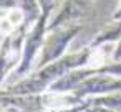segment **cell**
I'll return each mask as SVG.
<instances>
[{
  "label": "cell",
  "mask_w": 121,
  "mask_h": 112,
  "mask_svg": "<svg viewBox=\"0 0 121 112\" xmlns=\"http://www.w3.org/2000/svg\"><path fill=\"white\" fill-rule=\"evenodd\" d=\"M42 12H48V13H55V7L58 5V0H38Z\"/></svg>",
  "instance_id": "11"
},
{
  "label": "cell",
  "mask_w": 121,
  "mask_h": 112,
  "mask_svg": "<svg viewBox=\"0 0 121 112\" xmlns=\"http://www.w3.org/2000/svg\"><path fill=\"white\" fill-rule=\"evenodd\" d=\"M111 61H121V40L113 46V53H111Z\"/></svg>",
  "instance_id": "13"
},
{
  "label": "cell",
  "mask_w": 121,
  "mask_h": 112,
  "mask_svg": "<svg viewBox=\"0 0 121 112\" xmlns=\"http://www.w3.org/2000/svg\"><path fill=\"white\" fill-rule=\"evenodd\" d=\"M81 30H83V23H73V25L60 27L55 30H48V33L45 36V43L40 51V56L35 64V69H40V68L60 59L61 56H65L71 41L81 33Z\"/></svg>",
  "instance_id": "3"
},
{
  "label": "cell",
  "mask_w": 121,
  "mask_h": 112,
  "mask_svg": "<svg viewBox=\"0 0 121 112\" xmlns=\"http://www.w3.org/2000/svg\"><path fill=\"white\" fill-rule=\"evenodd\" d=\"M60 2H61V0H58V4H60Z\"/></svg>",
  "instance_id": "16"
},
{
  "label": "cell",
  "mask_w": 121,
  "mask_h": 112,
  "mask_svg": "<svg viewBox=\"0 0 121 112\" xmlns=\"http://www.w3.org/2000/svg\"><path fill=\"white\" fill-rule=\"evenodd\" d=\"M86 112H121V110H114V109H106V107H88Z\"/></svg>",
  "instance_id": "14"
},
{
  "label": "cell",
  "mask_w": 121,
  "mask_h": 112,
  "mask_svg": "<svg viewBox=\"0 0 121 112\" xmlns=\"http://www.w3.org/2000/svg\"><path fill=\"white\" fill-rule=\"evenodd\" d=\"M23 13H25V23L23 27L27 28H32V25L40 18L42 15V8H40V4L38 0H20V5H18Z\"/></svg>",
  "instance_id": "10"
},
{
  "label": "cell",
  "mask_w": 121,
  "mask_h": 112,
  "mask_svg": "<svg viewBox=\"0 0 121 112\" xmlns=\"http://www.w3.org/2000/svg\"><path fill=\"white\" fill-rule=\"evenodd\" d=\"M93 8V0H61L58 10L52 15L48 22V30H55L60 27L81 23L85 17Z\"/></svg>",
  "instance_id": "5"
},
{
  "label": "cell",
  "mask_w": 121,
  "mask_h": 112,
  "mask_svg": "<svg viewBox=\"0 0 121 112\" xmlns=\"http://www.w3.org/2000/svg\"><path fill=\"white\" fill-rule=\"evenodd\" d=\"M52 18V13L48 12H42L40 18L32 25V28L28 30L27 36H25V45H23V53H22V59L18 63V66L12 71V74L9 76L10 84L27 77L32 74L37 59L40 56L42 46L45 43V36L48 33V22ZM9 84V86H10Z\"/></svg>",
  "instance_id": "2"
},
{
  "label": "cell",
  "mask_w": 121,
  "mask_h": 112,
  "mask_svg": "<svg viewBox=\"0 0 121 112\" xmlns=\"http://www.w3.org/2000/svg\"><path fill=\"white\" fill-rule=\"evenodd\" d=\"M91 56H93V48L90 45H86L85 48H81L78 51L66 53L60 59H56V61H53L40 69H35V73L7 86V89H4L2 92L12 94V96L47 92L52 87V84L55 81H58L61 76H65L66 73L78 69V68H88L91 63Z\"/></svg>",
  "instance_id": "1"
},
{
  "label": "cell",
  "mask_w": 121,
  "mask_h": 112,
  "mask_svg": "<svg viewBox=\"0 0 121 112\" xmlns=\"http://www.w3.org/2000/svg\"><path fill=\"white\" fill-rule=\"evenodd\" d=\"M28 30L30 28H27V27H20L13 35L5 36L0 41V86L18 66Z\"/></svg>",
  "instance_id": "4"
},
{
  "label": "cell",
  "mask_w": 121,
  "mask_h": 112,
  "mask_svg": "<svg viewBox=\"0 0 121 112\" xmlns=\"http://www.w3.org/2000/svg\"><path fill=\"white\" fill-rule=\"evenodd\" d=\"M118 91H121V77L96 73V74L86 77L71 94H75L80 100H85L90 97L104 96V94H111V92H118Z\"/></svg>",
  "instance_id": "6"
},
{
  "label": "cell",
  "mask_w": 121,
  "mask_h": 112,
  "mask_svg": "<svg viewBox=\"0 0 121 112\" xmlns=\"http://www.w3.org/2000/svg\"><path fill=\"white\" fill-rule=\"evenodd\" d=\"M121 40V20H109L108 25H104L91 40L90 46L98 48L104 45H116Z\"/></svg>",
  "instance_id": "7"
},
{
  "label": "cell",
  "mask_w": 121,
  "mask_h": 112,
  "mask_svg": "<svg viewBox=\"0 0 121 112\" xmlns=\"http://www.w3.org/2000/svg\"><path fill=\"white\" fill-rule=\"evenodd\" d=\"M109 20H121V0H119V4L116 7V10L111 13V18Z\"/></svg>",
  "instance_id": "15"
},
{
  "label": "cell",
  "mask_w": 121,
  "mask_h": 112,
  "mask_svg": "<svg viewBox=\"0 0 121 112\" xmlns=\"http://www.w3.org/2000/svg\"><path fill=\"white\" fill-rule=\"evenodd\" d=\"M88 100H90V107H106V109L121 110V91L104 94V96L90 97Z\"/></svg>",
  "instance_id": "9"
},
{
  "label": "cell",
  "mask_w": 121,
  "mask_h": 112,
  "mask_svg": "<svg viewBox=\"0 0 121 112\" xmlns=\"http://www.w3.org/2000/svg\"><path fill=\"white\" fill-rule=\"evenodd\" d=\"M20 5V0H0V10H10Z\"/></svg>",
  "instance_id": "12"
},
{
  "label": "cell",
  "mask_w": 121,
  "mask_h": 112,
  "mask_svg": "<svg viewBox=\"0 0 121 112\" xmlns=\"http://www.w3.org/2000/svg\"><path fill=\"white\" fill-rule=\"evenodd\" d=\"M25 23V13L20 7L7 10L4 15H0V36L5 38L13 35L20 27Z\"/></svg>",
  "instance_id": "8"
}]
</instances>
